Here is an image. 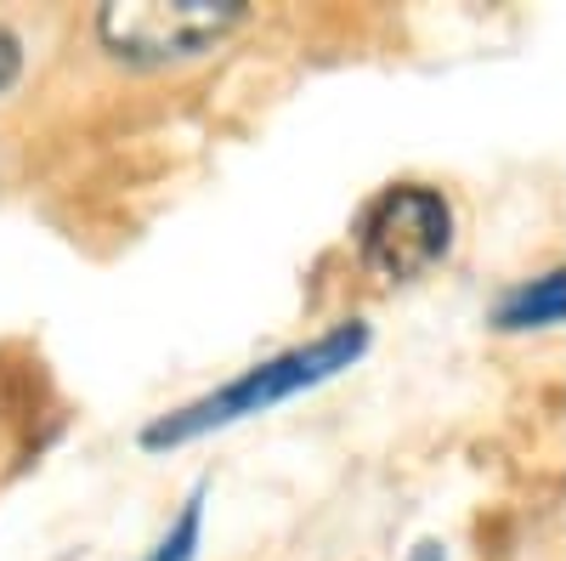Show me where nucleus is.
Returning <instances> with one entry per match:
<instances>
[{"label":"nucleus","instance_id":"nucleus-1","mask_svg":"<svg viewBox=\"0 0 566 561\" xmlns=\"http://www.w3.org/2000/svg\"><path fill=\"white\" fill-rule=\"evenodd\" d=\"M368 352H374V323L368 318H340V323H328V330H317L312 341L266 352L250 368L227 374L221 386L154 414L136 443L148 454H176L187 443H205L216 432H232V426H244V419H261V414L295 403V397H312L323 386H335L340 374H352Z\"/></svg>","mask_w":566,"mask_h":561},{"label":"nucleus","instance_id":"nucleus-2","mask_svg":"<svg viewBox=\"0 0 566 561\" xmlns=\"http://www.w3.org/2000/svg\"><path fill=\"white\" fill-rule=\"evenodd\" d=\"M244 23V0H108L97 12V40L125 69H176L221 52Z\"/></svg>","mask_w":566,"mask_h":561},{"label":"nucleus","instance_id":"nucleus-3","mask_svg":"<svg viewBox=\"0 0 566 561\" xmlns=\"http://www.w3.org/2000/svg\"><path fill=\"white\" fill-rule=\"evenodd\" d=\"M459 239L453 199L437 181H391L357 216V256L386 284H419L431 278Z\"/></svg>","mask_w":566,"mask_h":561},{"label":"nucleus","instance_id":"nucleus-4","mask_svg":"<svg viewBox=\"0 0 566 561\" xmlns=\"http://www.w3.org/2000/svg\"><path fill=\"white\" fill-rule=\"evenodd\" d=\"M488 323H493V335H555L566 323V261L527 272V278H510L488 307Z\"/></svg>","mask_w":566,"mask_h":561},{"label":"nucleus","instance_id":"nucleus-5","mask_svg":"<svg viewBox=\"0 0 566 561\" xmlns=\"http://www.w3.org/2000/svg\"><path fill=\"white\" fill-rule=\"evenodd\" d=\"M205 510H210V477H199L193 488L181 494L176 517L159 528V539L142 550V561H199L205 550Z\"/></svg>","mask_w":566,"mask_h":561},{"label":"nucleus","instance_id":"nucleus-6","mask_svg":"<svg viewBox=\"0 0 566 561\" xmlns=\"http://www.w3.org/2000/svg\"><path fill=\"white\" fill-rule=\"evenodd\" d=\"M18 80H23V40L0 23V97H7Z\"/></svg>","mask_w":566,"mask_h":561},{"label":"nucleus","instance_id":"nucleus-7","mask_svg":"<svg viewBox=\"0 0 566 561\" xmlns=\"http://www.w3.org/2000/svg\"><path fill=\"white\" fill-rule=\"evenodd\" d=\"M402 561H448V544L442 539H413Z\"/></svg>","mask_w":566,"mask_h":561}]
</instances>
